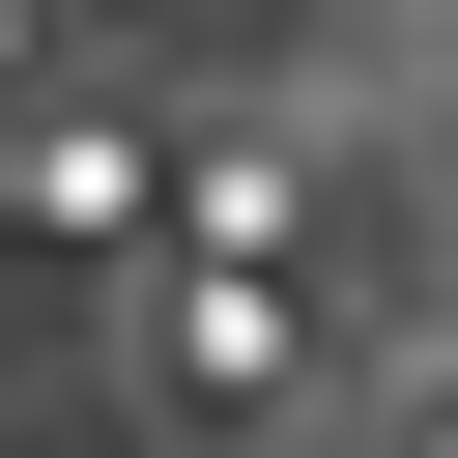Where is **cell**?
Masks as SVG:
<instances>
[{
	"label": "cell",
	"instance_id": "cell-1",
	"mask_svg": "<svg viewBox=\"0 0 458 458\" xmlns=\"http://www.w3.org/2000/svg\"><path fill=\"white\" fill-rule=\"evenodd\" d=\"M429 458H458V429H429Z\"/></svg>",
	"mask_w": 458,
	"mask_h": 458
}]
</instances>
